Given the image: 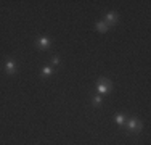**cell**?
<instances>
[{
  "label": "cell",
  "mask_w": 151,
  "mask_h": 145,
  "mask_svg": "<svg viewBox=\"0 0 151 145\" xmlns=\"http://www.w3.org/2000/svg\"><path fill=\"white\" fill-rule=\"evenodd\" d=\"M98 94H101V95H106L108 92L111 90V82H109V79H106V78H101L100 79V82H98Z\"/></svg>",
  "instance_id": "obj_1"
},
{
  "label": "cell",
  "mask_w": 151,
  "mask_h": 145,
  "mask_svg": "<svg viewBox=\"0 0 151 145\" xmlns=\"http://www.w3.org/2000/svg\"><path fill=\"white\" fill-rule=\"evenodd\" d=\"M125 126H127V129L130 130V132H135V130L142 129V124H140V121L137 118H130L129 121H125Z\"/></svg>",
  "instance_id": "obj_2"
},
{
  "label": "cell",
  "mask_w": 151,
  "mask_h": 145,
  "mask_svg": "<svg viewBox=\"0 0 151 145\" xmlns=\"http://www.w3.org/2000/svg\"><path fill=\"white\" fill-rule=\"evenodd\" d=\"M35 45H37L39 49L45 50V49H48V47L52 45V41H50L48 37H39L37 41H35Z\"/></svg>",
  "instance_id": "obj_3"
},
{
  "label": "cell",
  "mask_w": 151,
  "mask_h": 145,
  "mask_svg": "<svg viewBox=\"0 0 151 145\" xmlns=\"http://www.w3.org/2000/svg\"><path fill=\"white\" fill-rule=\"evenodd\" d=\"M105 23L108 24V28L113 26V24H116V23H117V14L114 13V12L106 13V16H105Z\"/></svg>",
  "instance_id": "obj_4"
},
{
  "label": "cell",
  "mask_w": 151,
  "mask_h": 145,
  "mask_svg": "<svg viewBox=\"0 0 151 145\" xmlns=\"http://www.w3.org/2000/svg\"><path fill=\"white\" fill-rule=\"evenodd\" d=\"M5 71L8 72V74H15L16 72V63L13 60H8L5 63Z\"/></svg>",
  "instance_id": "obj_5"
},
{
  "label": "cell",
  "mask_w": 151,
  "mask_h": 145,
  "mask_svg": "<svg viewBox=\"0 0 151 145\" xmlns=\"http://www.w3.org/2000/svg\"><path fill=\"white\" fill-rule=\"evenodd\" d=\"M108 29L109 28H108V24L105 23V21H98V23H96V31L98 32H106Z\"/></svg>",
  "instance_id": "obj_6"
},
{
  "label": "cell",
  "mask_w": 151,
  "mask_h": 145,
  "mask_svg": "<svg viewBox=\"0 0 151 145\" xmlns=\"http://www.w3.org/2000/svg\"><path fill=\"white\" fill-rule=\"evenodd\" d=\"M52 74H53V66L45 65V66L42 68V76H52Z\"/></svg>",
  "instance_id": "obj_7"
},
{
  "label": "cell",
  "mask_w": 151,
  "mask_h": 145,
  "mask_svg": "<svg viewBox=\"0 0 151 145\" xmlns=\"http://www.w3.org/2000/svg\"><path fill=\"white\" fill-rule=\"evenodd\" d=\"M114 119H116V123L119 126H124L125 124V119H127V118H125L124 115H116V118H114Z\"/></svg>",
  "instance_id": "obj_8"
},
{
  "label": "cell",
  "mask_w": 151,
  "mask_h": 145,
  "mask_svg": "<svg viewBox=\"0 0 151 145\" xmlns=\"http://www.w3.org/2000/svg\"><path fill=\"white\" fill-rule=\"evenodd\" d=\"M100 103H101V97H100V95H96L95 99H93V105H96V107H98Z\"/></svg>",
  "instance_id": "obj_9"
},
{
  "label": "cell",
  "mask_w": 151,
  "mask_h": 145,
  "mask_svg": "<svg viewBox=\"0 0 151 145\" xmlns=\"http://www.w3.org/2000/svg\"><path fill=\"white\" fill-rule=\"evenodd\" d=\"M58 63H60V60L55 57V58H53V65H58Z\"/></svg>",
  "instance_id": "obj_10"
}]
</instances>
